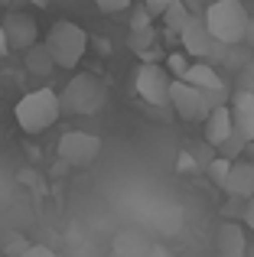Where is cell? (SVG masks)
<instances>
[{
  "label": "cell",
  "instance_id": "cell-9",
  "mask_svg": "<svg viewBox=\"0 0 254 257\" xmlns=\"http://www.w3.org/2000/svg\"><path fill=\"white\" fill-rule=\"evenodd\" d=\"M4 33H7L10 49H17V52H30L33 46H39V26L30 13H7Z\"/></svg>",
  "mask_w": 254,
  "mask_h": 257
},
{
  "label": "cell",
  "instance_id": "cell-28",
  "mask_svg": "<svg viewBox=\"0 0 254 257\" xmlns=\"http://www.w3.org/2000/svg\"><path fill=\"white\" fill-rule=\"evenodd\" d=\"M10 56V43H7V33H4V23H0V59Z\"/></svg>",
  "mask_w": 254,
  "mask_h": 257
},
{
  "label": "cell",
  "instance_id": "cell-17",
  "mask_svg": "<svg viewBox=\"0 0 254 257\" xmlns=\"http://www.w3.org/2000/svg\"><path fill=\"white\" fill-rule=\"evenodd\" d=\"M196 17V13H189V7L183 4V0H176V4L170 7V10L163 13V26H170L173 33H183L186 26H189V20Z\"/></svg>",
  "mask_w": 254,
  "mask_h": 257
},
{
  "label": "cell",
  "instance_id": "cell-3",
  "mask_svg": "<svg viewBox=\"0 0 254 257\" xmlns=\"http://www.w3.org/2000/svg\"><path fill=\"white\" fill-rule=\"evenodd\" d=\"M202 17H205L209 33L215 36V43H222V46L244 43V36H248L251 13L244 10L241 0H215V4H209V10Z\"/></svg>",
  "mask_w": 254,
  "mask_h": 257
},
{
  "label": "cell",
  "instance_id": "cell-2",
  "mask_svg": "<svg viewBox=\"0 0 254 257\" xmlns=\"http://www.w3.org/2000/svg\"><path fill=\"white\" fill-rule=\"evenodd\" d=\"M62 114V98H59L52 88H36V91H26L23 98L13 107V117H17L20 131L23 134H43Z\"/></svg>",
  "mask_w": 254,
  "mask_h": 257
},
{
  "label": "cell",
  "instance_id": "cell-24",
  "mask_svg": "<svg viewBox=\"0 0 254 257\" xmlns=\"http://www.w3.org/2000/svg\"><path fill=\"white\" fill-rule=\"evenodd\" d=\"M20 257H62V254H56L52 247H46V244H30Z\"/></svg>",
  "mask_w": 254,
  "mask_h": 257
},
{
  "label": "cell",
  "instance_id": "cell-26",
  "mask_svg": "<svg viewBox=\"0 0 254 257\" xmlns=\"http://www.w3.org/2000/svg\"><path fill=\"white\" fill-rule=\"evenodd\" d=\"M196 170V160H192V153H179V173H192Z\"/></svg>",
  "mask_w": 254,
  "mask_h": 257
},
{
  "label": "cell",
  "instance_id": "cell-16",
  "mask_svg": "<svg viewBox=\"0 0 254 257\" xmlns=\"http://www.w3.org/2000/svg\"><path fill=\"white\" fill-rule=\"evenodd\" d=\"M26 69H30L33 75H49V72L56 69V62H52L46 46H33V49L26 52Z\"/></svg>",
  "mask_w": 254,
  "mask_h": 257
},
{
  "label": "cell",
  "instance_id": "cell-27",
  "mask_svg": "<svg viewBox=\"0 0 254 257\" xmlns=\"http://www.w3.org/2000/svg\"><path fill=\"white\" fill-rule=\"evenodd\" d=\"M144 257H176V254H173L170 247H163V244H153V247H147Z\"/></svg>",
  "mask_w": 254,
  "mask_h": 257
},
{
  "label": "cell",
  "instance_id": "cell-10",
  "mask_svg": "<svg viewBox=\"0 0 254 257\" xmlns=\"http://www.w3.org/2000/svg\"><path fill=\"white\" fill-rule=\"evenodd\" d=\"M205 131V140H209L215 150H222L231 137H235V120H231V104H222V107H212V114L205 117L202 124Z\"/></svg>",
  "mask_w": 254,
  "mask_h": 257
},
{
  "label": "cell",
  "instance_id": "cell-20",
  "mask_svg": "<svg viewBox=\"0 0 254 257\" xmlns=\"http://www.w3.org/2000/svg\"><path fill=\"white\" fill-rule=\"evenodd\" d=\"M238 91L254 94V59H248V62L238 69Z\"/></svg>",
  "mask_w": 254,
  "mask_h": 257
},
{
  "label": "cell",
  "instance_id": "cell-12",
  "mask_svg": "<svg viewBox=\"0 0 254 257\" xmlns=\"http://www.w3.org/2000/svg\"><path fill=\"white\" fill-rule=\"evenodd\" d=\"M222 192H228L231 199H241L248 202L254 195V163L251 160H235L228 173V182L222 186Z\"/></svg>",
  "mask_w": 254,
  "mask_h": 257
},
{
  "label": "cell",
  "instance_id": "cell-14",
  "mask_svg": "<svg viewBox=\"0 0 254 257\" xmlns=\"http://www.w3.org/2000/svg\"><path fill=\"white\" fill-rule=\"evenodd\" d=\"M218 257H244V231L238 225H231V221H225L222 228H218Z\"/></svg>",
  "mask_w": 254,
  "mask_h": 257
},
{
  "label": "cell",
  "instance_id": "cell-21",
  "mask_svg": "<svg viewBox=\"0 0 254 257\" xmlns=\"http://www.w3.org/2000/svg\"><path fill=\"white\" fill-rule=\"evenodd\" d=\"M131 4H134V0H95V7L101 13H124Z\"/></svg>",
  "mask_w": 254,
  "mask_h": 257
},
{
  "label": "cell",
  "instance_id": "cell-25",
  "mask_svg": "<svg viewBox=\"0 0 254 257\" xmlns=\"http://www.w3.org/2000/svg\"><path fill=\"white\" fill-rule=\"evenodd\" d=\"M241 218H244V225H248L251 231H254V195H251L248 202H244V212H241Z\"/></svg>",
  "mask_w": 254,
  "mask_h": 257
},
{
  "label": "cell",
  "instance_id": "cell-22",
  "mask_svg": "<svg viewBox=\"0 0 254 257\" xmlns=\"http://www.w3.org/2000/svg\"><path fill=\"white\" fill-rule=\"evenodd\" d=\"M173 4H176V0H140V7H147V10H150V17H163Z\"/></svg>",
  "mask_w": 254,
  "mask_h": 257
},
{
  "label": "cell",
  "instance_id": "cell-11",
  "mask_svg": "<svg viewBox=\"0 0 254 257\" xmlns=\"http://www.w3.org/2000/svg\"><path fill=\"white\" fill-rule=\"evenodd\" d=\"M231 120H235V134L251 144L254 140V94L235 91L231 94Z\"/></svg>",
  "mask_w": 254,
  "mask_h": 257
},
{
  "label": "cell",
  "instance_id": "cell-1",
  "mask_svg": "<svg viewBox=\"0 0 254 257\" xmlns=\"http://www.w3.org/2000/svg\"><path fill=\"white\" fill-rule=\"evenodd\" d=\"M46 49H49L52 62H56V69H65V72H75L78 65H82L85 52H88L91 39L88 33L82 30L78 23H72V20H59V23L49 26V33H46Z\"/></svg>",
  "mask_w": 254,
  "mask_h": 257
},
{
  "label": "cell",
  "instance_id": "cell-4",
  "mask_svg": "<svg viewBox=\"0 0 254 257\" xmlns=\"http://www.w3.org/2000/svg\"><path fill=\"white\" fill-rule=\"evenodd\" d=\"M62 98V114H75V117H85V114H98L104 104V88L95 75L88 72H78L75 78H69V85L59 91Z\"/></svg>",
  "mask_w": 254,
  "mask_h": 257
},
{
  "label": "cell",
  "instance_id": "cell-6",
  "mask_svg": "<svg viewBox=\"0 0 254 257\" xmlns=\"http://www.w3.org/2000/svg\"><path fill=\"white\" fill-rule=\"evenodd\" d=\"M101 157V140L85 131H65L59 137V160L72 170H88Z\"/></svg>",
  "mask_w": 254,
  "mask_h": 257
},
{
  "label": "cell",
  "instance_id": "cell-5",
  "mask_svg": "<svg viewBox=\"0 0 254 257\" xmlns=\"http://www.w3.org/2000/svg\"><path fill=\"white\" fill-rule=\"evenodd\" d=\"M176 78L160 62H140L134 72V91L153 107H170V88Z\"/></svg>",
  "mask_w": 254,
  "mask_h": 257
},
{
  "label": "cell",
  "instance_id": "cell-30",
  "mask_svg": "<svg viewBox=\"0 0 254 257\" xmlns=\"http://www.w3.org/2000/svg\"><path fill=\"white\" fill-rule=\"evenodd\" d=\"M30 4H33V7H36V10H46V7H49V4H52V0H30Z\"/></svg>",
  "mask_w": 254,
  "mask_h": 257
},
{
  "label": "cell",
  "instance_id": "cell-15",
  "mask_svg": "<svg viewBox=\"0 0 254 257\" xmlns=\"http://www.w3.org/2000/svg\"><path fill=\"white\" fill-rule=\"evenodd\" d=\"M127 46H131L134 52H137L144 62H157V36H153V30H144V33H131V39H127Z\"/></svg>",
  "mask_w": 254,
  "mask_h": 257
},
{
  "label": "cell",
  "instance_id": "cell-7",
  "mask_svg": "<svg viewBox=\"0 0 254 257\" xmlns=\"http://www.w3.org/2000/svg\"><path fill=\"white\" fill-rule=\"evenodd\" d=\"M170 107L183 120H189V124H196V120H202V124H205V117L212 114V104H209V98H205V91H199V88L179 82V78L170 88Z\"/></svg>",
  "mask_w": 254,
  "mask_h": 257
},
{
  "label": "cell",
  "instance_id": "cell-29",
  "mask_svg": "<svg viewBox=\"0 0 254 257\" xmlns=\"http://www.w3.org/2000/svg\"><path fill=\"white\" fill-rule=\"evenodd\" d=\"M244 43L254 46V17H251V23H248V36H244Z\"/></svg>",
  "mask_w": 254,
  "mask_h": 257
},
{
  "label": "cell",
  "instance_id": "cell-23",
  "mask_svg": "<svg viewBox=\"0 0 254 257\" xmlns=\"http://www.w3.org/2000/svg\"><path fill=\"white\" fill-rule=\"evenodd\" d=\"M244 147H248V144H244V140H241V137H238V134H235V137H231L228 144L222 147V157H228V160H231V157H238V153H241Z\"/></svg>",
  "mask_w": 254,
  "mask_h": 257
},
{
  "label": "cell",
  "instance_id": "cell-13",
  "mask_svg": "<svg viewBox=\"0 0 254 257\" xmlns=\"http://www.w3.org/2000/svg\"><path fill=\"white\" fill-rule=\"evenodd\" d=\"M183 82H186V85H192V88H199V91H205V94H218V91H225L222 75H218V72L212 69L209 62H192Z\"/></svg>",
  "mask_w": 254,
  "mask_h": 257
},
{
  "label": "cell",
  "instance_id": "cell-8",
  "mask_svg": "<svg viewBox=\"0 0 254 257\" xmlns=\"http://www.w3.org/2000/svg\"><path fill=\"white\" fill-rule=\"evenodd\" d=\"M179 43H183V52L186 56H196V59H218L222 56L225 46L215 43V36L209 33V26H205V17H192L189 26H186L183 33H179Z\"/></svg>",
  "mask_w": 254,
  "mask_h": 257
},
{
  "label": "cell",
  "instance_id": "cell-18",
  "mask_svg": "<svg viewBox=\"0 0 254 257\" xmlns=\"http://www.w3.org/2000/svg\"><path fill=\"white\" fill-rule=\"evenodd\" d=\"M231 163H235V160H228V157H215V160H212V163H209V176H212V182H215L218 189H222L225 182H228Z\"/></svg>",
  "mask_w": 254,
  "mask_h": 257
},
{
  "label": "cell",
  "instance_id": "cell-19",
  "mask_svg": "<svg viewBox=\"0 0 254 257\" xmlns=\"http://www.w3.org/2000/svg\"><path fill=\"white\" fill-rule=\"evenodd\" d=\"M166 72H170L173 78H179L183 82L186 72H189V62H186V52H173L170 59H166Z\"/></svg>",
  "mask_w": 254,
  "mask_h": 257
}]
</instances>
